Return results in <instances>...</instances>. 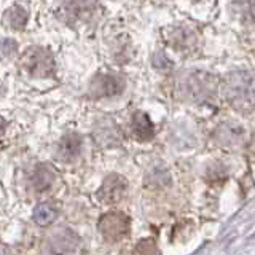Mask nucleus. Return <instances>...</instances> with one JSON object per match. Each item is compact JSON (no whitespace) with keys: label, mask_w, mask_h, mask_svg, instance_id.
Wrapping results in <instances>:
<instances>
[{"label":"nucleus","mask_w":255,"mask_h":255,"mask_svg":"<svg viewBox=\"0 0 255 255\" xmlns=\"http://www.w3.org/2000/svg\"><path fill=\"white\" fill-rule=\"evenodd\" d=\"M0 50H2V53L5 56H10V54L16 53V50H18V43H16L14 40H11V38H6L2 42V45H0Z\"/></svg>","instance_id":"15"},{"label":"nucleus","mask_w":255,"mask_h":255,"mask_svg":"<svg viewBox=\"0 0 255 255\" xmlns=\"http://www.w3.org/2000/svg\"><path fill=\"white\" fill-rule=\"evenodd\" d=\"M56 219V211L50 204H38L34 211V220L40 227H46Z\"/></svg>","instance_id":"13"},{"label":"nucleus","mask_w":255,"mask_h":255,"mask_svg":"<svg viewBox=\"0 0 255 255\" xmlns=\"http://www.w3.org/2000/svg\"><path fill=\"white\" fill-rule=\"evenodd\" d=\"M5 126H6V122H5V120H3L2 117H0V134H3Z\"/></svg>","instance_id":"16"},{"label":"nucleus","mask_w":255,"mask_h":255,"mask_svg":"<svg viewBox=\"0 0 255 255\" xmlns=\"http://www.w3.org/2000/svg\"><path fill=\"white\" fill-rule=\"evenodd\" d=\"M98 228L101 231V235L104 236V239L107 241H120L123 239L125 236H128L131 230V220L129 217H126L123 212H107L104 214L99 223H98Z\"/></svg>","instance_id":"3"},{"label":"nucleus","mask_w":255,"mask_h":255,"mask_svg":"<svg viewBox=\"0 0 255 255\" xmlns=\"http://www.w3.org/2000/svg\"><path fill=\"white\" fill-rule=\"evenodd\" d=\"M125 88V80L122 77L102 74L93 78L90 85V93L93 98H110V96L120 94Z\"/></svg>","instance_id":"5"},{"label":"nucleus","mask_w":255,"mask_h":255,"mask_svg":"<svg viewBox=\"0 0 255 255\" xmlns=\"http://www.w3.org/2000/svg\"><path fill=\"white\" fill-rule=\"evenodd\" d=\"M171 45L179 51H191L196 45V35L195 32H191L187 27H177L175 30L171 32L169 35Z\"/></svg>","instance_id":"9"},{"label":"nucleus","mask_w":255,"mask_h":255,"mask_svg":"<svg viewBox=\"0 0 255 255\" xmlns=\"http://www.w3.org/2000/svg\"><path fill=\"white\" fill-rule=\"evenodd\" d=\"M5 22L10 29L21 30L27 24V11L21 6H13L5 13Z\"/></svg>","instance_id":"10"},{"label":"nucleus","mask_w":255,"mask_h":255,"mask_svg":"<svg viewBox=\"0 0 255 255\" xmlns=\"http://www.w3.org/2000/svg\"><path fill=\"white\" fill-rule=\"evenodd\" d=\"M64 6H66V11L70 16H77L80 13H83L86 10V0H66L64 2Z\"/></svg>","instance_id":"14"},{"label":"nucleus","mask_w":255,"mask_h":255,"mask_svg":"<svg viewBox=\"0 0 255 255\" xmlns=\"http://www.w3.org/2000/svg\"><path fill=\"white\" fill-rule=\"evenodd\" d=\"M132 129H134V134L135 137L142 142H147V140H151L155 137V128H153V123H151V120L148 118L147 114H143V112H135L134 117H132Z\"/></svg>","instance_id":"8"},{"label":"nucleus","mask_w":255,"mask_h":255,"mask_svg":"<svg viewBox=\"0 0 255 255\" xmlns=\"http://www.w3.org/2000/svg\"><path fill=\"white\" fill-rule=\"evenodd\" d=\"M21 66L29 75L46 78L53 74L54 59L51 53L42 46H32L21 56Z\"/></svg>","instance_id":"2"},{"label":"nucleus","mask_w":255,"mask_h":255,"mask_svg":"<svg viewBox=\"0 0 255 255\" xmlns=\"http://www.w3.org/2000/svg\"><path fill=\"white\" fill-rule=\"evenodd\" d=\"M54 243H59L62 246L59 252H74L75 247L78 246V238L70 230H61L54 236Z\"/></svg>","instance_id":"12"},{"label":"nucleus","mask_w":255,"mask_h":255,"mask_svg":"<svg viewBox=\"0 0 255 255\" xmlns=\"http://www.w3.org/2000/svg\"><path fill=\"white\" fill-rule=\"evenodd\" d=\"M80 150H82V137L78 134L70 132L67 135H64L59 142L58 158L64 163H69L80 155Z\"/></svg>","instance_id":"7"},{"label":"nucleus","mask_w":255,"mask_h":255,"mask_svg":"<svg viewBox=\"0 0 255 255\" xmlns=\"http://www.w3.org/2000/svg\"><path fill=\"white\" fill-rule=\"evenodd\" d=\"M225 96L231 107L249 112L255 106V75L247 70H236L225 80Z\"/></svg>","instance_id":"1"},{"label":"nucleus","mask_w":255,"mask_h":255,"mask_svg":"<svg viewBox=\"0 0 255 255\" xmlns=\"http://www.w3.org/2000/svg\"><path fill=\"white\" fill-rule=\"evenodd\" d=\"M53 179H54L53 171L48 166L42 164V166H38L37 169H35V174H34V185H35V188L38 191L46 190L48 187H51Z\"/></svg>","instance_id":"11"},{"label":"nucleus","mask_w":255,"mask_h":255,"mask_svg":"<svg viewBox=\"0 0 255 255\" xmlns=\"http://www.w3.org/2000/svg\"><path fill=\"white\" fill-rule=\"evenodd\" d=\"M183 91L193 101H206L215 91V80L204 72H191L185 78Z\"/></svg>","instance_id":"4"},{"label":"nucleus","mask_w":255,"mask_h":255,"mask_svg":"<svg viewBox=\"0 0 255 255\" xmlns=\"http://www.w3.org/2000/svg\"><path fill=\"white\" fill-rule=\"evenodd\" d=\"M128 188V182L125 180V177L118 174H110L109 177H106V180L102 182V185L98 191V198L102 203L107 204H114L118 203L126 193Z\"/></svg>","instance_id":"6"}]
</instances>
